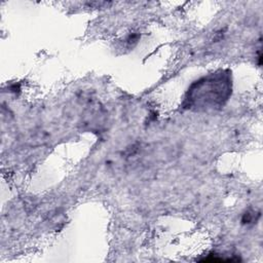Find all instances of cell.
Masks as SVG:
<instances>
[{
	"label": "cell",
	"instance_id": "1",
	"mask_svg": "<svg viewBox=\"0 0 263 263\" xmlns=\"http://www.w3.org/2000/svg\"><path fill=\"white\" fill-rule=\"evenodd\" d=\"M231 93L229 73L219 71L194 82L188 89L185 103L194 110H212L223 106Z\"/></svg>",
	"mask_w": 263,
	"mask_h": 263
}]
</instances>
